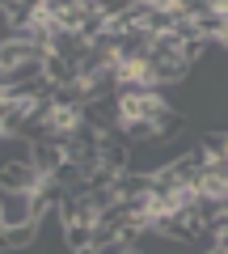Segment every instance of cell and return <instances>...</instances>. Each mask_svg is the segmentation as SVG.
Returning a JSON list of instances; mask_svg holds the SVG:
<instances>
[{
  "label": "cell",
  "mask_w": 228,
  "mask_h": 254,
  "mask_svg": "<svg viewBox=\"0 0 228 254\" xmlns=\"http://www.w3.org/2000/svg\"><path fill=\"white\" fill-rule=\"evenodd\" d=\"M46 76V55L43 60H21V64H9V68H0V89H17V85H30Z\"/></svg>",
  "instance_id": "3957f363"
},
{
  "label": "cell",
  "mask_w": 228,
  "mask_h": 254,
  "mask_svg": "<svg viewBox=\"0 0 228 254\" xmlns=\"http://www.w3.org/2000/svg\"><path fill=\"white\" fill-rule=\"evenodd\" d=\"M203 254H216V250H203Z\"/></svg>",
  "instance_id": "52a82bcc"
},
{
  "label": "cell",
  "mask_w": 228,
  "mask_h": 254,
  "mask_svg": "<svg viewBox=\"0 0 228 254\" xmlns=\"http://www.w3.org/2000/svg\"><path fill=\"white\" fill-rule=\"evenodd\" d=\"M38 182H43V170L30 161H4V170H0V187L4 190H34Z\"/></svg>",
  "instance_id": "7a4b0ae2"
},
{
  "label": "cell",
  "mask_w": 228,
  "mask_h": 254,
  "mask_svg": "<svg viewBox=\"0 0 228 254\" xmlns=\"http://www.w3.org/2000/svg\"><path fill=\"white\" fill-rule=\"evenodd\" d=\"M4 161H30L34 165V140L30 136H4Z\"/></svg>",
  "instance_id": "8992f818"
},
{
  "label": "cell",
  "mask_w": 228,
  "mask_h": 254,
  "mask_svg": "<svg viewBox=\"0 0 228 254\" xmlns=\"http://www.w3.org/2000/svg\"><path fill=\"white\" fill-rule=\"evenodd\" d=\"M43 237V220H34V225H17V229H4V250H30V246Z\"/></svg>",
  "instance_id": "5b68a950"
},
{
  "label": "cell",
  "mask_w": 228,
  "mask_h": 254,
  "mask_svg": "<svg viewBox=\"0 0 228 254\" xmlns=\"http://www.w3.org/2000/svg\"><path fill=\"white\" fill-rule=\"evenodd\" d=\"M43 47L38 43H21V38H4L0 47V68H9V64H21V60H43Z\"/></svg>",
  "instance_id": "277c9868"
},
{
  "label": "cell",
  "mask_w": 228,
  "mask_h": 254,
  "mask_svg": "<svg viewBox=\"0 0 228 254\" xmlns=\"http://www.w3.org/2000/svg\"><path fill=\"white\" fill-rule=\"evenodd\" d=\"M34 220H38L34 190H4V195H0V225H4V229L34 225Z\"/></svg>",
  "instance_id": "6da1fadb"
}]
</instances>
